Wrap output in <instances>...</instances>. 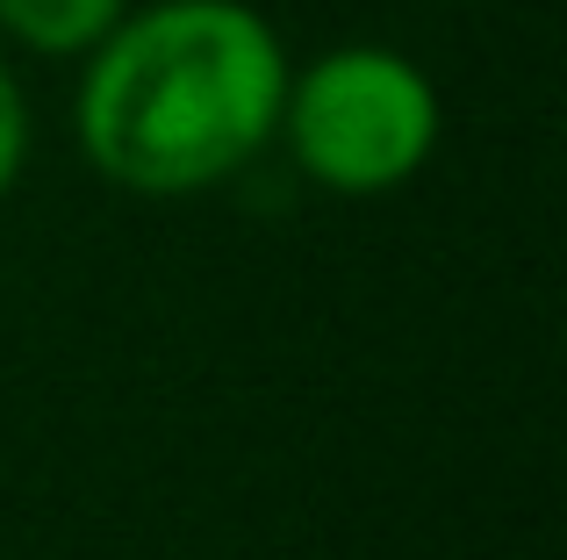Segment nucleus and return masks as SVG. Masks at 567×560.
Returning a JSON list of instances; mask_svg holds the SVG:
<instances>
[{
    "instance_id": "f257e3e1",
    "label": "nucleus",
    "mask_w": 567,
    "mask_h": 560,
    "mask_svg": "<svg viewBox=\"0 0 567 560\" xmlns=\"http://www.w3.org/2000/svg\"><path fill=\"white\" fill-rule=\"evenodd\" d=\"M288 51L245 0H158L86 51L80 152L130 195H202L274 144Z\"/></svg>"
},
{
    "instance_id": "f03ea898",
    "label": "nucleus",
    "mask_w": 567,
    "mask_h": 560,
    "mask_svg": "<svg viewBox=\"0 0 567 560\" xmlns=\"http://www.w3.org/2000/svg\"><path fill=\"white\" fill-rule=\"evenodd\" d=\"M274 137L331 195H388L439 144V86L388 43H346L288 72Z\"/></svg>"
},
{
    "instance_id": "7ed1b4c3",
    "label": "nucleus",
    "mask_w": 567,
    "mask_h": 560,
    "mask_svg": "<svg viewBox=\"0 0 567 560\" xmlns=\"http://www.w3.org/2000/svg\"><path fill=\"white\" fill-rule=\"evenodd\" d=\"M130 0H0V29L43 58H80L123 22Z\"/></svg>"
},
{
    "instance_id": "20e7f679",
    "label": "nucleus",
    "mask_w": 567,
    "mask_h": 560,
    "mask_svg": "<svg viewBox=\"0 0 567 560\" xmlns=\"http://www.w3.org/2000/svg\"><path fill=\"white\" fill-rule=\"evenodd\" d=\"M22 158H29V101H22V86H14L8 58H0V195L14 187Z\"/></svg>"
}]
</instances>
